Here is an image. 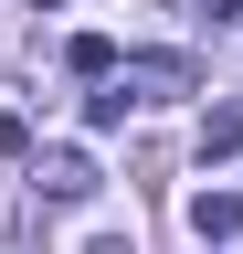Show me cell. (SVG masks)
Segmentation results:
<instances>
[{
	"label": "cell",
	"mask_w": 243,
	"mask_h": 254,
	"mask_svg": "<svg viewBox=\"0 0 243 254\" xmlns=\"http://www.w3.org/2000/svg\"><path fill=\"white\" fill-rule=\"evenodd\" d=\"M32 190H43V201H96L106 180H96L85 148H43V159H32Z\"/></svg>",
	"instance_id": "cell-1"
},
{
	"label": "cell",
	"mask_w": 243,
	"mask_h": 254,
	"mask_svg": "<svg viewBox=\"0 0 243 254\" xmlns=\"http://www.w3.org/2000/svg\"><path fill=\"white\" fill-rule=\"evenodd\" d=\"M201 159H243V106H211L201 117Z\"/></svg>",
	"instance_id": "cell-3"
},
{
	"label": "cell",
	"mask_w": 243,
	"mask_h": 254,
	"mask_svg": "<svg viewBox=\"0 0 243 254\" xmlns=\"http://www.w3.org/2000/svg\"><path fill=\"white\" fill-rule=\"evenodd\" d=\"M74 74H116V43H106V32H74Z\"/></svg>",
	"instance_id": "cell-4"
},
{
	"label": "cell",
	"mask_w": 243,
	"mask_h": 254,
	"mask_svg": "<svg viewBox=\"0 0 243 254\" xmlns=\"http://www.w3.org/2000/svg\"><path fill=\"white\" fill-rule=\"evenodd\" d=\"M85 254H138V244H127V233L106 222V233H85Z\"/></svg>",
	"instance_id": "cell-5"
},
{
	"label": "cell",
	"mask_w": 243,
	"mask_h": 254,
	"mask_svg": "<svg viewBox=\"0 0 243 254\" xmlns=\"http://www.w3.org/2000/svg\"><path fill=\"white\" fill-rule=\"evenodd\" d=\"M191 233L201 244H233L243 233V190H191Z\"/></svg>",
	"instance_id": "cell-2"
}]
</instances>
